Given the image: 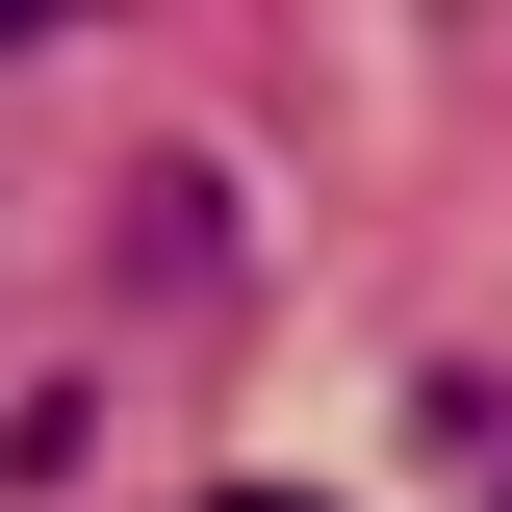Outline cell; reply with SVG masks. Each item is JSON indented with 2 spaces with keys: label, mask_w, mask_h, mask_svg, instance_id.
Returning <instances> with one entry per match:
<instances>
[{
  "label": "cell",
  "mask_w": 512,
  "mask_h": 512,
  "mask_svg": "<svg viewBox=\"0 0 512 512\" xmlns=\"http://www.w3.org/2000/svg\"><path fill=\"white\" fill-rule=\"evenodd\" d=\"M26 26H77V0H0V52H26Z\"/></svg>",
  "instance_id": "obj_1"
},
{
  "label": "cell",
  "mask_w": 512,
  "mask_h": 512,
  "mask_svg": "<svg viewBox=\"0 0 512 512\" xmlns=\"http://www.w3.org/2000/svg\"><path fill=\"white\" fill-rule=\"evenodd\" d=\"M487 512H512V487H487Z\"/></svg>",
  "instance_id": "obj_3"
},
{
  "label": "cell",
  "mask_w": 512,
  "mask_h": 512,
  "mask_svg": "<svg viewBox=\"0 0 512 512\" xmlns=\"http://www.w3.org/2000/svg\"><path fill=\"white\" fill-rule=\"evenodd\" d=\"M205 512H308V487H205Z\"/></svg>",
  "instance_id": "obj_2"
}]
</instances>
